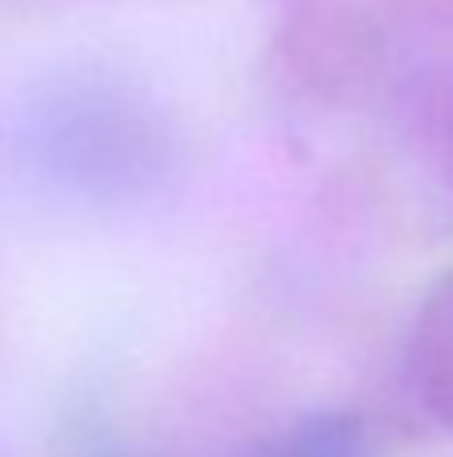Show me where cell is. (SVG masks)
Instances as JSON below:
<instances>
[{"label": "cell", "mask_w": 453, "mask_h": 457, "mask_svg": "<svg viewBox=\"0 0 453 457\" xmlns=\"http://www.w3.org/2000/svg\"><path fill=\"white\" fill-rule=\"evenodd\" d=\"M24 129L37 165L93 197L152 189L173 157V129L161 101L109 69H77L53 80Z\"/></svg>", "instance_id": "1"}, {"label": "cell", "mask_w": 453, "mask_h": 457, "mask_svg": "<svg viewBox=\"0 0 453 457\" xmlns=\"http://www.w3.org/2000/svg\"><path fill=\"white\" fill-rule=\"evenodd\" d=\"M253 457H374L366 434L350 418H309L261 445Z\"/></svg>", "instance_id": "2"}]
</instances>
